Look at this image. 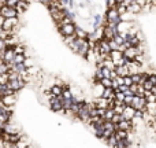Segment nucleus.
<instances>
[{"instance_id": "nucleus-1", "label": "nucleus", "mask_w": 156, "mask_h": 148, "mask_svg": "<svg viewBox=\"0 0 156 148\" xmlns=\"http://www.w3.org/2000/svg\"><path fill=\"white\" fill-rule=\"evenodd\" d=\"M143 51H141V44L138 47H129L123 51V56L127 60H134L137 56H141Z\"/></svg>"}, {"instance_id": "nucleus-2", "label": "nucleus", "mask_w": 156, "mask_h": 148, "mask_svg": "<svg viewBox=\"0 0 156 148\" xmlns=\"http://www.w3.org/2000/svg\"><path fill=\"white\" fill-rule=\"evenodd\" d=\"M145 106H147V100L144 96H138V95H134L133 97V103H132V107L134 110H140L145 114Z\"/></svg>"}, {"instance_id": "nucleus-3", "label": "nucleus", "mask_w": 156, "mask_h": 148, "mask_svg": "<svg viewBox=\"0 0 156 148\" xmlns=\"http://www.w3.org/2000/svg\"><path fill=\"white\" fill-rule=\"evenodd\" d=\"M0 15L7 18H18V11L14 7H8V5H3L2 10H0Z\"/></svg>"}, {"instance_id": "nucleus-4", "label": "nucleus", "mask_w": 156, "mask_h": 148, "mask_svg": "<svg viewBox=\"0 0 156 148\" xmlns=\"http://www.w3.org/2000/svg\"><path fill=\"white\" fill-rule=\"evenodd\" d=\"M59 29V33L63 36V37H66V36H71V34H76V25L71 22V23H67V25H63V26L58 27Z\"/></svg>"}, {"instance_id": "nucleus-5", "label": "nucleus", "mask_w": 156, "mask_h": 148, "mask_svg": "<svg viewBox=\"0 0 156 148\" xmlns=\"http://www.w3.org/2000/svg\"><path fill=\"white\" fill-rule=\"evenodd\" d=\"M16 25H18V18H7L2 27H3V30H5V32L14 33V29H15Z\"/></svg>"}, {"instance_id": "nucleus-6", "label": "nucleus", "mask_w": 156, "mask_h": 148, "mask_svg": "<svg viewBox=\"0 0 156 148\" xmlns=\"http://www.w3.org/2000/svg\"><path fill=\"white\" fill-rule=\"evenodd\" d=\"M49 104H51V108L54 111H62L63 110L62 96H52V97H49Z\"/></svg>"}, {"instance_id": "nucleus-7", "label": "nucleus", "mask_w": 156, "mask_h": 148, "mask_svg": "<svg viewBox=\"0 0 156 148\" xmlns=\"http://www.w3.org/2000/svg\"><path fill=\"white\" fill-rule=\"evenodd\" d=\"M7 85H8V88H11V89H12V91L16 93V92H18V91H21V89L25 86V81L22 80L21 77H19V78H16V80L8 81V84H7Z\"/></svg>"}, {"instance_id": "nucleus-8", "label": "nucleus", "mask_w": 156, "mask_h": 148, "mask_svg": "<svg viewBox=\"0 0 156 148\" xmlns=\"http://www.w3.org/2000/svg\"><path fill=\"white\" fill-rule=\"evenodd\" d=\"M136 117V110L132 106H125L123 111H122V118L126 119V121H133Z\"/></svg>"}, {"instance_id": "nucleus-9", "label": "nucleus", "mask_w": 156, "mask_h": 148, "mask_svg": "<svg viewBox=\"0 0 156 148\" xmlns=\"http://www.w3.org/2000/svg\"><path fill=\"white\" fill-rule=\"evenodd\" d=\"M49 14H51L52 19H54L56 23H59L65 16H67V11L66 10H51L49 11Z\"/></svg>"}, {"instance_id": "nucleus-10", "label": "nucleus", "mask_w": 156, "mask_h": 148, "mask_svg": "<svg viewBox=\"0 0 156 148\" xmlns=\"http://www.w3.org/2000/svg\"><path fill=\"white\" fill-rule=\"evenodd\" d=\"M89 49H90V43H89L88 40H83V41H82V44L80 45V48H78L77 54L80 55V56H82V58H85V59H86Z\"/></svg>"}, {"instance_id": "nucleus-11", "label": "nucleus", "mask_w": 156, "mask_h": 148, "mask_svg": "<svg viewBox=\"0 0 156 148\" xmlns=\"http://www.w3.org/2000/svg\"><path fill=\"white\" fill-rule=\"evenodd\" d=\"M97 67H99V69H100V67H105V69H108V70L114 71V70H115L116 66L114 65V62L110 59V58H108V59H103V60H100L99 65H97Z\"/></svg>"}, {"instance_id": "nucleus-12", "label": "nucleus", "mask_w": 156, "mask_h": 148, "mask_svg": "<svg viewBox=\"0 0 156 148\" xmlns=\"http://www.w3.org/2000/svg\"><path fill=\"white\" fill-rule=\"evenodd\" d=\"M15 56V52H14V47H7L4 52V63H10L14 60Z\"/></svg>"}, {"instance_id": "nucleus-13", "label": "nucleus", "mask_w": 156, "mask_h": 148, "mask_svg": "<svg viewBox=\"0 0 156 148\" xmlns=\"http://www.w3.org/2000/svg\"><path fill=\"white\" fill-rule=\"evenodd\" d=\"M118 129H122V130H126V132H130V130H133V121H126V119H123V121H121L118 125ZM116 129V130H118Z\"/></svg>"}, {"instance_id": "nucleus-14", "label": "nucleus", "mask_w": 156, "mask_h": 148, "mask_svg": "<svg viewBox=\"0 0 156 148\" xmlns=\"http://www.w3.org/2000/svg\"><path fill=\"white\" fill-rule=\"evenodd\" d=\"M123 58V52L119 51V49H112V51L110 52V59L114 62V65H115V62H118L119 59H122Z\"/></svg>"}, {"instance_id": "nucleus-15", "label": "nucleus", "mask_w": 156, "mask_h": 148, "mask_svg": "<svg viewBox=\"0 0 156 148\" xmlns=\"http://www.w3.org/2000/svg\"><path fill=\"white\" fill-rule=\"evenodd\" d=\"M101 97H104V99H107V100H114L115 99V89L104 88V92H103Z\"/></svg>"}, {"instance_id": "nucleus-16", "label": "nucleus", "mask_w": 156, "mask_h": 148, "mask_svg": "<svg viewBox=\"0 0 156 148\" xmlns=\"http://www.w3.org/2000/svg\"><path fill=\"white\" fill-rule=\"evenodd\" d=\"M115 73L119 77H126V75H130V71L127 69V66H116L115 67Z\"/></svg>"}, {"instance_id": "nucleus-17", "label": "nucleus", "mask_w": 156, "mask_h": 148, "mask_svg": "<svg viewBox=\"0 0 156 148\" xmlns=\"http://www.w3.org/2000/svg\"><path fill=\"white\" fill-rule=\"evenodd\" d=\"M0 100H2V103L4 106H10V107H12L14 103H15V93L8 95V96H4V97H2Z\"/></svg>"}, {"instance_id": "nucleus-18", "label": "nucleus", "mask_w": 156, "mask_h": 148, "mask_svg": "<svg viewBox=\"0 0 156 148\" xmlns=\"http://www.w3.org/2000/svg\"><path fill=\"white\" fill-rule=\"evenodd\" d=\"M108 104H110V100L104 99V97H97L96 99V106L99 108H108Z\"/></svg>"}, {"instance_id": "nucleus-19", "label": "nucleus", "mask_w": 156, "mask_h": 148, "mask_svg": "<svg viewBox=\"0 0 156 148\" xmlns=\"http://www.w3.org/2000/svg\"><path fill=\"white\" fill-rule=\"evenodd\" d=\"M115 136H116V139H118V141L119 140H126V139H129V132L118 129V130H115Z\"/></svg>"}, {"instance_id": "nucleus-20", "label": "nucleus", "mask_w": 156, "mask_h": 148, "mask_svg": "<svg viewBox=\"0 0 156 148\" xmlns=\"http://www.w3.org/2000/svg\"><path fill=\"white\" fill-rule=\"evenodd\" d=\"M141 10H143V8H141L136 2L127 7V13H130V14H138V13H141Z\"/></svg>"}, {"instance_id": "nucleus-21", "label": "nucleus", "mask_w": 156, "mask_h": 148, "mask_svg": "<svg viewBox=\"0 0 156 148\" xmlns=\"http://www.w3.org/2000/svg\"><path fill=\"white\" fill-rule=\"evenodd\" d=\"M27 5H29V3H27L26 0H19L18 4L15 5V8H16V11H18V14H19V13H23V11L27 8Z\"/></svg>"}, {"instance_id": "nucleus-22", "label": "nucleus", "mask_w": 156, "mask_h": 148, "mask_svg": "<svg viewBox=\"0 0 156 148\" xmlns=\"http://www.w3.org/2000/svg\"><path fill=\"white\" fill-rule=\"evenodd\" d=\"M51 93L54 95V96H62V93H63L62 85H52L51 86Z\"/></svg>"}, {"instance_id": "nucleus-23", "label": "nucleus", "mask_w": 156, "mask_h": 148, "mask_svg": "<svg viewBox=\"0 0 156 148\" xmlns=\"http://www.w3.org/2000/svg\"><path fill=\"white\" fill-rule=\"evenodd\" d=\"M121 85H123V77H119V75H116L115 78L112 80V89H118Z\"/></svg>"}, {"instance_id": "nucleus-24", "label": "nucleus", "mask_w": 156, "mask_h": 148, "mask_svg": "<svg viewBox=\"0 0 156 148\" xmlns=\"http://www.w3.org/2000/svg\"><path fill=\"white\" fill-rule=\"evenodd\" d=\"M103 126H104V129L111 130V132H115V130L118 129V126H116L114 122H111V121H104L103 122Z\"/></svg>"}, {"instance_id": "nucleus-25", "label": "nucleus", "mask_w": 156, "mask_h": 148, "mask_svg": "<svg viewBox=\"0 0 156 148\" xmlns=\"http://www.w3.org/2000/svg\"><path fill=\"white\" fill-rule=\"evenodd\" d=\"M105 141H107V144H108V146H111L112 148H116V146H118V139H116L115 133H114V135H111L110 137H108Z\"/></svg>"}, {"instance_id": "nucleus-26", "label": "nucleus", "mask_w": 156, "mask_h": 148, "mask_svg": "<svg viewBox=\"0 0 156 148\" xmlns=\"http://www.w3.org/2000/svg\"><path fill=\"white\" fill-rule=\"evenodd\" d=\"M3 132L8 133V135H15V133H18V130H16L14 126H11L10 122H7V124L4 125V128H3Z\"/></svg>"}, {"instance_id": "nucleus-27", "label": "nucleus", "mask_w": 156, "mask_h": 148, "mask_svg": "<svg viewBox=\"0 0 156 148\" xmlns=\"http://www.w3.org/2000/svg\"><path fill=\"white\" fill-rule=\"evenodd\" d=\"M114 115H115V113H114L112 108H105L104 115H103V119H104V121H111Z\"/></svg>"}, {"instance_id": "nucleus-28", "label": "nucleus", "mask_w": 156, "mask_h": 148, "mask_svg": "<svg viewBox=\"0 0 156 148\" xmlns=\"http://www.w3.org/2000/svg\"><path fill=\"white\" fill-rule=\"evenodd\" d=\"M100 84H101L104 88H112V80L111 78H105V77H103L101 80L99 81Z\"/></svg>"}, {"instance_id": "nucleus-29", "label": "nucleus", "mask_w": 156, "mask_h": 148, "mask_svg": "<svg viewBox=\"0 0 156 148\" xmlns=\"http://www.w3.org/2000/svg\"><path fill=\"white\" fill-rule=\"evenodd\" d=\"M103 92H104V86H103L100 82H97L96 85H94V95H96L97 97H100L103 95Z\"/></svg>"}, {"instance_id": "nucleus-30", "label": "nucleus", "mask_w": 156, "mask_h": 148, "mask_svg": "<svg viewBox=\"0 0 156 148\" xmlns=\"http://www.w3.org/2000/svg\"><path fill=\"white\" fill-rule=\"evenodd\" d=\"M76 36H77V38H83V40H88V38H89L88 33L83 32L82 29H77L76 30Z\"/></svg>"}, {"instance_id": "nucleus-31", "label": "nucleus", "mask_w": 156, "mask_h": 148, "mask_svg": "<svg viewBox=\"0 0 156 148\" xmlns=\"http://www.w3.org/2000/svg\"><path fill=\"white\" fill-rule=\"evenodd\" d=\"M116 11L119 13V15H123V14L127 13V7L125 4H122V3H118L116 4Z\"/></svg>"}, {"instance_id": "nucleus-32", "label": "nucleus", "mask_w": 156, "mask_h": 148, "mask_svg": "<svg viewBox=\"0 0 156 148\" xmlns=\"http://www.w3.org/2000/svg\"><path fill=\"white\" fill-rule=\"evenodd\" d=\"M130 147V140L126 139V140H119L118 141V146L116 148H129Z\"/></svg>"}, {"instance_id": "nucleus-33", "label": "nucleus", "mask_w": 156, "mask_h": 148, "mask_svg": "<svg viewBox=\"0 0 156 148\" xmlns=\"http://www.w3.org/2000/svg\"><path fill=\"white\" fill-rule=\"evenodd\" d=\"M73 22V19H71V16H65V18L62 19V21L59 22V23H56L58 25V27H60V26H63V25H67V23H71Z\"/></svg>"}, {"instance_id": "nucleus-34", "label": "nucleus", "mask_w": 156, "mask_h": 148, "mask_svg": "<svg viewBox=\"0 0 156 148\" xmlns=\"http://www.w3.org/2000/svg\"><path fill=\"white\" fill-rule=\"evenodd\" d=\"M15 147H16V148H30V146L27 144V141L23 140V139H21V140H19L18 143L15 144Z\"/></svg>"}, {"instance_id": "nucleus-35", "label": "nucleus", "mask_w": 156, "mask_h": 148, "mask_svg": "<svg viewBox=\"0 0 156 148\" xmlns=\"http://www.w3.org/2000/svg\"><path fill=\"white\" fill-rule=\"evenodd\" d=\"M10 78H8V73L5 74H0V85H7Z\"/></svg>"}, {"instance_id": "nucleus-36", "label": "nucleus", "mask_w": 156, "mask_h": 148, "mask_svg": "<svg viewBox=\"0 0 156 148\" xmlns=\"http://www.w3.org/2000/svg\"><path fill=\"white\" fill-rule=\"evenodd\" d=\"M132 80H133V84H138V85H141V73L132 74Z\"/></svg>"}, {"instance_id": "nucleus-37", "label": "nucleus", "mask_w": 156, "mask_h": 148, "mask_svg": "<svg viewBox=\"0 0 156 148\" xmlns=\"http://www.w3.org/2000/svg\"><path fill=\"white\" fill-rule=\"evenodd\" d=\"M14 52L15 54H25V48L22 44H16L15 47H14Z\"/></svg>"}, {"instance_id": "nucleus-38", "label": "nucleus", "mask_w": 156, "mask_h": 148, "mask_svg": "<svg viewBox=\"0 0 156 148\" xmlns=\"http://www.w3.org/2000/svg\"><path fill=\"white\" fill-rule=\"evenodd\" d=\"M8 70H10V67H8V65L7 63H0V74H5V73H8Z\"/></svg>"}, {"instance_id": "nucleus-39", "label": "nucleus", "mask_w": 156, "mask_h": 148, "mask_svg": "<svg viewBox=\"0 0 156 148\" xmlns=\"http://www.w3.org/2000/svg\"><path fill=\"white\" fill-rule=\"evenodd\" d=\"M121 121H123V118H122V114H115V115L112 117V119H111V122H114L115 125H118Z\"/></svg>"}, {"instance_id": "nucleus-40", "label": "nucleus", "mask_w": 156, "mask_h": 148, "mask_svg": "<svg viewBox=\"0 0 156 148\" xmlns=\"http://www.w3.org/2000/svg\"><path fill=\"white\" fill-rule=\"evenodd\" d=\"M123 85H126V86H130V85H133L132 75H126V77H123Z\"/></svg>"}, {"instance_id": "nucleus-41", "label": "nucleus", "mask_w": 156, "mask_h": 148, "mask_svg": "<svg viewBox=\"0 0 156 148\" xmlns=\"http://www.w3.org/2000/svg\"><path fill=\"white\" fill-rule=\"evenodd\" d=\"M62 97L63 99H71V97H73V93H71L70 89H65L62 93Z\"/></svg>"}, {"instance_id": "nucleus-42", "label": "nucleus", "mask_w": 156, "mask_h": 148, "mask_svg": "<svg viewBox=\"0 0 156 148\" xmlns=\"http://www.w3.org/2000/svg\"><path fill=\"white\" fill-rule=\"evenodd\" d=\"M143 86H144V89H145V91H151V89L154 88L155 85H154V84H152V82H151V81H149V80H147L143 84Z\"/></svg>"}, {"instance_id": "nucleus-43", "label": "nucleus", "mask_w": 156, "mask_h": 148, "mask_svg": "<svg viewBox=\"0 0 156 148\" xmlns=\"http://www.w3.org/2000/svg\"><path fill=\"white\" fill-rule=\"evenodd\" d=\"M76 38H77V36H76V34H71V36H66V37H63V40H65V43L69 45V44H70L71 41H74Z\"/></svg>"}, {"instance_id": "nucleus-44", "label": "nucleus", "mask_w": 156, "mask_h": 148, "mask_svg": "<svg viewBox=\"0 0 156 148\" xmlns=\"http://www.w3.org/2000/svg\"><path fill=\"white\" fill-rule=\"evenodd\" d=\"M125 106L126 104H121V106H114V113L115 114H122V111H123V108H125Z\"/></svg>"}, {"instance_id": "nucleus-45", "label": "nucleus", "mask_w": 156, "mask_h": 148, "mask_svg": "<svg viewBox=\"0 0 156 148\" xmlns=\"http://www.w3.org/2000/svg\"><path fill=\"white\" fill-rule=\"evenodd\" d=\"M115 99L123 102V100H125V93H123V92H121V91H115Z\"/></svg>"}, {"instance_id": "nucleus-46", "label": "nucleus", "mask_w": 156, "mask_h": 148, "mask_svg": "<svg viewBox=\"0 0 156 148\" xmlns=\"http://www.w3.org/2000/svg\"><path fill=\"white\" fill-rule=\"evenodd\" d=\"M144 93H145L144 86L143 85H138V84H137V91H136V95H138V96H144Z\"/></svg>"}, {"instance_id": "nucleus-47", "label": "nucleus", "mask_w": 156, "mask_h": 148, "mask_svg": "<svg viewBox=\"0 0 156 148\" xmlns=\"http://www.w3.org/2000/svg\"><path fill=\"white\" fill-rule=\"evenodd\" d=\"M18 2H19V0H7V2H5V5H8V7H14V8H15V5L18 4Z\"/></svg>"}, {"instance_id": "nucleus-48", "label": "nucleus", "mask_w": 156, "mask_h": 148, "mask_svg": "<svg viewBox=\"0 0 156 148\" xmlns=\"http://www.w3.org/2000/svg\"><path fill=\"white\" fill-rule=\"evenodd\" d=\"M133 97H134V96H125L123 103H125L126 106H132V103H133Z\"/></svg>"}, {"instance_id": "nucleus-49", "label": "nucleus", "mask_w": 156, "mask_h": 148, "mask_svg": "<svg viewBox=\"0 0 156 148\" xmlns=\"http://www.w3.org/2000/svg\"><path fill=\"white\" fill-rule=\"evenodd\" d=\"M116 0H107V5H108V8H116Z\"/></svg>"}, {"instance_id": "nucleus-50", "label": "nucleus", "mask_w": 156, "mask_h": 148, "mask_svg": "<svg viewBox=\"0 0 156 148\" xmlns=\"http://www.w3.org/2000/svg\"><path fill=\"white\" fill-rule=\"evenodd\" d=\"M136 3H137V4L143 8V7H147V4L149 3V0H136Z\"/></svg>"}, {"instance_id": "nucleus-51", "label": "nucleus", "mask_w": 156, "mask_h": 148, "mask_svg": "<svg viewBox=\"0 0 156 148\" xmlns=\"http://www.w3.org/2000/svg\"><path fill=\"white\" fill-rule=\"evenodd\" d=\"M148 80L151 81L154 85H156V74L155 73H152V74H148Z\"/></svg>"}, {"instance_id": "nucleus-52", "label": "nucleus", "mask_w": 156, "mask_h": 148, "mask_svg": "<svg viewBox=\"0 0 156 148\" xmlns=\"http://www.w3.org/2000/svg\"><path fill=\"white\" fill-rule=\"evenodd\" d=\"M94 19H96V21H94V27L97 29V27H99V23H101V16L96 15V16H94Z\"/></svg>"}, {"instance_id": "nucleus-53", "label": "nucleus", "mask_w": 156, "mask_h": 148, "mask_svg": "<svg viewBox=\"0 0 156 148\" xmlns=\"http://www.w3.org/2000/svg\"><path fill=\"white\" fill-rule=\"evenodd\" d=\"M7 48V44H5V40H3V38H0V51H3V49Z\"/></svg>"}, {"instance_id": "nucleus-54", "label": "nucleus", "mask_w": 156, "mask_h": 148, "mask_svg": "<svg viewBox=\"0 0 156 148\" xmlns=\"http://www.w3.org/2000/svg\"><path fill=\"white\" fill-rule=\"evenodd\" d=\"M134 2H136V0H123V3H122V4H125L126 7H129V5H130V4H133Z\"/></svg>"}, {"instance_id": "nucleus-55", "label": "nucleus", "mask_w": 156, "mask_h": 148, "mask_svg": "<svg viewBox=\"0 0 156 148\" xmlns=\"http://www.w3.org/2000/svg\"><path fill=\"white\" fill-rule=\"evenodd\" d=\"M4 52H5V49L0 51V60H3V62H4Z\"/></svg>"}, {"instance_id": "nucleus-56", "label": "nucleus", "mask_w": 156, "mask_h": 148, "mask_svg": "<svg viewBox=\"0 0 156 148\" xmlns=\"http://www.w3.org/2000/svg\"><path fill=\"white\" fill-rule=\"evenodd\" d=\"M38 2H40V3H43L44 5H48L49 3H51V0H38Z\"/></svg>"}, {"instance_id": "nucleus-57", "label": "nucleus", "mask_w": 156, "mask_h": 148, "mask_svg": "<svg viewBox=\"0 0 156 148\" xmlns=\"http://www.w3.org/2000/svg\"><path fill=\"white\" fill-rule=\"evenodd\" d=\"M4 21H5V18H4V16H2V15H0V27L3 26V23H4Z\"/></svg>"}, {"instance_id": "nucleus-58", "label": "nucleus", "mask_w": 156, "mask_h": 148, "mask_svg": "<svg viewBox=\"0 0 156 148\" xmlns=\"http://www.w3.org/2000/svg\"><path fill=\"white\" fill-rule=\"evenodd\" d=\"M151 92H152V93H154V95H155V96H156V85H155V86H154V88H152V89H151Z\"/></svg>"}, {"instance_id": "nucleus-59", "label": "nucleus", "mask_w": 156, "mask_h": 148, "mask_svg": "<svg viewBox=\"0 0 156 148\" xmlns=\"http://www.w3.org/2000/svg\"><path fill=\"white\" fill-rule=\"evenodd\" d=\"M4 122H2V121H0V130H3V128H4Z\"/></svg>"}, {"instance_id": "nucleus-60", "label": "nucleus", "mask_w": 156, "mask_h": 148, "mask_svg": "<svg viewBox=\"0 0 156 148\" xmlns=\"http://www.w3.org/2000/svg\"><path fill=\"white\" fill-rule=\"evenodd\" d=\"M2 132H3V130H0V135H2Z\"/></svg>"}, {"instance_id": "nucleus-61", "label": "nucleus", "mask_w": 156, "mask_h": 148, "mask_svg": "<svg viewBox=\"0 0 156 148\" xmlns=\"http://www.w3.org/2000/svg\"><path fill=\"white\" fill-rule=\"evenodd\" d=\"M0 63H3V60H0Z\"/></svg>"}, {"instance_id": "nucleus-62", "label": "nucleus", "mask_w": 156, "mask_h": 148, "mask_svg": "<svg viewBox=\"0 0 156 148\" xmlns=\"http://www.w3.org/2000/svg\"><path fill=\"white\" fill-rule=\"evenodd\" d=\"M14 148H16V147H15V146H14Z\"/></svg>"}, {"instance_id": "nucleus-63", "label": "nucleus", "mask_w": 156, "mask_h": 148, "mask_svg": "<svg viewBox=\"0 0 156 148\" xmlns=\"http://www.w3.org/2000/svg\"><path fill=\"white\" fill-rule=\"evenodd\" d=\"M0 139H2V137H0Z\"/></svg>"}]
</instances>
